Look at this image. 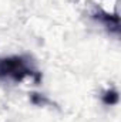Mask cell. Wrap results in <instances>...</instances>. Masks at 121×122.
<instances>
[{"label": "cell", "instance_id": "6da1fadb", "mask_svg": "<svg viewBox=\"0 0 121 122\" xmlns=\"http://www.w3.org/2000/svg\"><path fill=\"white\" fill-rule=\"evenodd\" d=\"M27 77L33 78L36 84L41 81V72H38L29 57L10 56L0 58V80L22 82Z\"/></svg>", "mask_w": 121, "mask_h": 122}, {"label": "cell", "instance_id": "7a4b0ae2", "mask_svg": "<svg viewBox=\"0 0 121 122\" xmlns=\"http://www.w3.org/2000/svg\"><path fill=\"white\" fill-rule=\"evenodd\" d=\"M91 17L97 21H100L107 30L116 36L120 34V17L117 13L114 14H110V13H105L104 10L101 9H95L93 13H91Z\"/></svg>", "mask_w": 121, "mask_h": 122}, {"label": "cell", "instance_id": "3957f363", "mask_svg": "<svg viewBox=\"0 0 121 122\" xmlns=\"http://www.w3.org/2000/svg\"><path fill=\"white\" fill-rule=\"evenodd\" d=\"M118 98H120L118 91L114 90V88H110V90H107V91L103 94V98L101 99H103V102L105 105H116L118 102Z\"/></svg>", "mask_w": 121, "mask_h": 122}, {"label": "cell", "instance_id": "277c9868", "mask_svg": "<svg viewBox=\"0 0 121 122\" xmlns=\"http://www.w3.org/2000/svg\"><path fill=\"white\" fill-rule=\"evenodd\" d=\"M31 102L36 105H44V104H49V99L38 94H31Z\"/></svg>", "mask_w": 121, "mask_h": 122}]
</instances>
